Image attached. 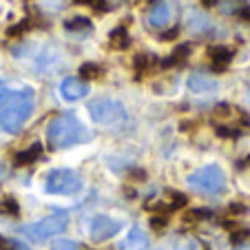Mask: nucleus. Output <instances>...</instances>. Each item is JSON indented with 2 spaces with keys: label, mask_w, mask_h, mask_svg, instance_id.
Here are the masks:
<instances>
[{
  "label": "nucleus",
  "mask_w": 250,
  "mask_h": 250,
  "mask_svg": "<svg viewBox=\"0 0 250 250\" xmlns=\"http://www.w3.org/2000/svg\"><path fill=\"white\" fill-rule=\"evenodd\" d=\"M36 93L31 86L0 82V126L7 133H18L33 113Z\"/></svg>",
  "instance_id": "obj_1"
},
{
  "label": "nucleus",
  "mask_w": 250,
  "mask_h": 250,
  "mask_svg": "<svg viewBox=\"0 0 250 250\" xmlns=\"http://www.w3.org/2000/svg\"><path fill=\"white\" fill-rule=\"evenodd\" d=\"M89 140H91V133L86 131V126L76 115H71V113L58 115L47 126V142L53 151L76 146V144H84Z\"/></svg>",
  "instance_id": "obj_2"
},
{
  "label": "nucleus",
  "mask_w": 250,
  "mask_h": 250,
  "mask_svg": "<svg viewBox=\"0 0 250 250\" xmlns=\"http://www.w3.org/2000/svg\"><path fill=\"white\" fill-rule=\"evenodd\" d=\"M91 120L104 126H122L126 122V109L124 104L118 100H109V98H95L86 104Z\"/></svg>",
  "instance_id": "obj_3"
},
{
  "label": "nucleus",
  "mask_w": 250,
  "mask_h": 250,
  "mask_svg": "<svg viewBox=\"0 0 250 250\" xmlns=\"http://www.w3.org/2000/svg\"><path fill=\"white\" fill-rule=\"evenodd\" d=\"M188 186L202 195H217L226 186V175H224V170L219 166L208 164L188 175Z\"/></svg>",
  "instance_id": "obj_4"
},
{
  "label": "nucleus",
  "mask_w": 250,
  "mask_h": 250,
  "mask_svg": "<svg viewBox=\"0 0 250 250\" xmlns=\"http://www.w3.org/2000/svg\"><path fill=\"white\" fill-rule=\"evenodd\" d=\"M66 226H69V215L58 210V212H53V215H49V217L40 219V222L22 226V235H27L29 239H33V241H44V239H49V237L62 232Z\"/></svg>",
  "instance_id": "obj_5"
},
{
  "label": "nucleus",
  "mask_w": 250,
  "mask_h": 250,
  "mask_svg": "<svg viewBox=\"0 0 250 250\" xmlns=\"http://www.w3.org/2000/svg\"><path fill=\"white\" fill-rule=\"evenodd\" d=\"M44 190L51 195H76L82 190V177L71 168H56L47 175Z\"/></svg>",
  "instance_id": "obj_6"
},
{
  "label": "nucleus",
  "mask_w": 250,
  "mask_h": 250,
  "mask_svg": "<svg viewBox=\"0 0 250 250\" xmlns=\"http://www.w3.org/2000/svg\"><path fill=\"white\" fill-rule=\"evenodd\" d=\"M120 230H122V222L109 217V215H95L89 222V237L93 241H98V244L115 237Z\"/></svg>",
  "instance_id": "obj_7"
},
{
  "label": "nucleus",
  "mask_w": 250,
  "mask_h": 250,
  "mask_svg": "<svg viewBox=\"0 0 250 250\" xmlns=\"http://www.w3.org/2000/svg\"><path fill=\"white\" fill-rule=\"evenodd\" d=\"M60 93H62V98L64 100L73 102V100L84 98V95L89 93V86H86L82 80H78V78H66V80L62 82V86H60Z\"/></svg>",
  "instance_id": "obj_8"
},
{
  "label": "nucleus",
  "mask_w": 250,
  "mask_h": 250,
  "mask_svg": "<svg viewBox=\"0 0 250 250\" xmlns=\"http://www.w3.org/2000/svg\"><path fill=\"white\" fill-rule=\"evenodd\" d=\"M122 250H148V237L140 226H133L122 241Z\"/></svg>",
  "instance_id": "obj_9"
},
{
  "label": "nucleus",
  "mask_w": 250,
  "mask_h": 250,
  "mask_svg": "<svg viewBox=\"0 0 250 250\" xmlns=\"http://www.w3.org/2000/svg\"><path fill=\"white\" fill-rule=\"evenodd\" d=\"M188 89L193 93H210L217 89V80L208 73H190L188 78Z\"/></svg>",
  "instance_id": "obj_10"
},
{
  "label": "nucleus",
  "mask_w": 250,
  "mask_h": 250,
  "mask_svg": "<svg viewBox=\"0 0 250 250\" xmlns=\"http://www.w3.org/2000/svg\"><path fill=\"white\" fill-rule=\"evenodd\" d=\"M168 20H170V7L166 5L164 0H157L155 5L151 7V14H148L151 27H166Z\"/></svg>",
  "instance_id": "obj_11"
},
{
  "label": "nucleus",
  "mask_w": 250,
  "mask_h": 250,
  "mask_svg": "<svg viewBox=\"0 0 250 250\" xmlns=\"http://www.w3.org/2000/svg\"><path fill=\"white\" fill-rule=\"evenodd\" d=\"M208 58L212 60V69L224 71L228 62L232 60V51L226 47H208Z\"/></svg>",
  "instance_id": "obj_12"
},
{
  "label": "nucleus",
  "mask_w": 250,
  "mask_h": 250,
  "mask_svg": "<svg viewBox=\"0 0 250 250\" xmlns=\"http://www.w3.org/2000/svg\"><path fill=\"white\" fill-rule=\"evenodd\" d=\"M40 155H42V144H40V142H36V144H31L29 148H24V151L16 153L14 164H16V166H29V164H33V162L38 160Z\"/></svg>",
  "instance_id": "obj_13"
},
{
  "label": "nucleus",
  "mask_w": 250,
  "mask_h": 250,
  "mask_svg": "<svg viewBox=\"0 0 250 250\" xmlns=\"http://www.w3.org/2000/svg\"><path fill=\"white\" fill-rule=\"evenodd\" d=\"M111 40V47L113 49H126L128 44H131V38H128V33H126V27H118L111 31L109 36Z\"/></svg>",
  "instance_id": "obj_14"
},
{
  "label": "nucleus",
  "mask_w": 250,
  "mask_h": 250,
  "mask_svg": "<svg viewBox=\"0 0 250 250\" xmlns=\"http://www.w3.org/2000/svg\"><path fill=\"white\" fill-rule=\"evenodd\" d=\"M188 24H190V29H193V31H197V33L210 31V20H208L206 16H202V14H195V11L190 14Z\"/></svg>",
  "instance_id": "obj_15"
},
{
  "label": "nucleus",
  "mask_w": 250,
  "mask_h": 250,
  "mask_svg": "<svg viewBox=\"0 0 250 250\" xmlns=\"http://www.w3.org/2000/svg\"><path fill=\"white\" fill-rule=\"evenodd\" d=\"M0 212H2V215H9V217H18L20 204L16 202L11 195H7V197H2V202H0Z\"/></svg>",
  "instance_id": "obj_16"
},
{
  "label": "nucleus",
  "mask_w": 250,
  "mask_h": 250,
  "mask_svg": "<svg viewBox=\"0 0 250 250\" xmlns=\"http://www.w3.org/2000/svg\"><path fill=\"white\" fill-rule=\"evenodd\" d=\"M102 73H104L102 66L93 64V62H86V64L80 66V78H84V80H100Z\"/></svg>",
  "instance_id": "obj_17"
},
{
  "label": "nucleus",
  "mask_w": 250,
  "mask_h": 250,
  "mask_svg": "<svg viewBox=\"0 0 250 250\" xmlns=\"http://www.w3.org/2000/svg\"><path fill=\"white\" fill-rule=\"evenodd\" d=\"M66 31H89L93 24H91L89 18H82V16H78V18H71L64 22Z\"/></svg>",
  "instance_id": "obj_18"
},
{
  "label": "nucleus",
  "mask_w": 250,
  "mask_h": 250,
  "mask_svg": "<svg viewBox=\"0 0 250 250\" xmlns=\"http://www.w3.org/2000/svg\"><path fill=\"white\" fill-rule=\"evenodd\" d=\"M166 226H168V212H164V215L160 212V215H153L151 217V228L155 232H162Z\"/></svg>",
  "instance_id": "obj_19"
},
{
  "label": "nucleus",
  "mask_w": 250,
  "mask_h": 250,
  "mask_svg": "<svg viewBox=\"0 0 250 250\" xmlns=\"http://www.w3.org/2000/svg\"><path fill=\"white\" fill-rule=\"evenodd\" d=\"M186 204H188V197H186L184 193H170V206H168V210H180V208H184Z\"/></svg>",
  "instance_id": "obj_20"
},
{
  "label": "nucleus",
  "mask_w": 250,
  "mask_h": 250,
  "mask_svg": "<svg viewBox=\"0 0 250 250\" xmlns=\"http://www.w3.org/2000/svg\"><path fill=\"white\" fill-rule=\"evenodd\" d=\"M241 9V0H222L219 2V11L222 14H235Z\"/></svg>",
  "instance_id": "obj_21"
},
{
  "label": "nucleus",
  "mask_w": 250,
  "mask_h": 250,
  "mask_svg": "<svg viewBox=\"0 0 250 250\" xmlns=\"http://www.w3.org/2000/svg\"><path fill=\"white\" fill-rule=\"evenodd\" d=\"M51 250H80V246L73 239H56V244L51 246Z\"/></svg>",
  "instance_id": "obj_22"
},
{
  "label": "nucleus",
  "mask_w": 250,
  "mask_h": 250,
  "mask_svg": "<svg viewBox=\"0 0 250 250\" xmlns=\"http://www.w3.org/2000/svg\"><path fill=\"white\" fill-rule=\"evenodd\" d=\"M215 133L224 140H232V137H239V128H230V126H215Z\"/></svg>",
  "instance_id": "obj_23"
},
{
  "label": "nucleus",
  "mask_w": 250,
  "mask_h": 250,
  "mask_svg": "<svg viewBox=\"0 0 250 250\" xmlns=\"http://www.w3.org/2000/svg\"><path fill=\"white\" fill-rule=\"evenodd\" d=\"M29 29V20H22V22H18V24H11L9 29H7V36H20V33H24Z\"/></svg>",
  "instance_id": "obj_24"
},
{
  "label": "nucleus",
  "mask_w": 250,
  "mask_h": 250,
  "mask_svg": "<svg viewBox=\"0 0 250 250\" xmlns=\"http://www.w3.org/2000/svg\"><path fill=\"white\" fill-rule=\"evenodd\" d=\"M204 217H210V212L208 210H188L184 215L186 222H199V219H204Z\"/></svg>",
  "instance_id": "obj_25"
},
{
  "label": "nucleus",
  "mask_w": 250,
  "mask_h": 250,
  "mask_svg": "<svg viewBox=\"0 0 250 250\" xmlns=\"http://www.w3.org/2000/svg\"><path fill=\"white\" fill-rule=\"evenodd\" d=\"M188 56H190V44H180L170 58H173V60H186Z\"/></svg>",
  "instance_id": "obj_26"
},
{
  "label": "nucleus",
  "mask_w": 250,
  "mask_h": 250,
  "mask_svg": "<svg viewBox=\"0 0 250 250\" xmlns=\"http://www.w3.org/2000/svg\"><path fill=\"white\" fill-rule=\"evenodd\" d=\"M230 113H232L230 104H217V106H215V115H217V118H228Z\"/></svg>",
  "instance_id": "obj_27"
},
{
  "label": "nucleus",
  "mask_w": 250,
  "mask_h": 250,
  "mask_svg": "<svg viewBox=\"0 0 250 250\" xmlns=\"http://www.w3.org/2000/svg\"><path fill=\"white\" fill-rule=\"evenodd\" d=\"M148 62H151V60H148L146 56H142V53H140V56H135V71H137V76L142 73V69H146Z\"/></svg>",
  "instance_id": "obj_28"
},
{
  "label": "nucleus",
  "mask_w": 250,
  "mask_h": 250,
  "mask_svg": "<svg viewBox=\"0 0 250 250\" xmlns=\"http://www.w3.org/2000/svg\"><path fill=\"white\" fill-rule=\"evenodd\" d=\"M175 250H197V241H193V239L180 241V244L175 246Z\"/></svg>",
  "instance_id": "obj_29"
},
{
  "label": "nucleus",
  "mask_w": 250,
  "mask_h": 250,
  "mask_svg": "<svg viewBox=\"0 0 250 250\" xmlns=\"http://www.w3.org/2000/svg\"><path fill=\"white\" fill-rule=\"evenodd\" d=\"M177 36H180V27H173V29H168V31H162L160 38L162 40H175Z\"/></svg>",
  "instance_id": "obj_30"
},
{
  "label": "nucleus",
  "mask_w": 250,
  "mask_h": 250,
  "mask_svg": "<svg viewBox=\"0 0 250 250\" xmlns=\"http://www.w3.org/2000/svg\"><path fill=\"white\" fill-rule=\"evenodd\" d=\"M131 180H135V182H142V180H146V170H142V168H135V170H131V175H128Z\"/></svg>",
  "instance_id": "obj_31"
},
{
  "label": "nucleus",
  "mask_w": 250,
  "mask_h": 250,
  "mask_svg": "<svg viewBox=\"0 0 250 250\" xmlns=\"http://www.w3.org/2000/svg\"><path fill=\"white\" fill-rule=\"evenodd\" d=\"M228 210H230V215H241V212H246V206L244 204H232Z\"/></svg>",
  "instance_id": "obj_32"
},
{
  "label": "nucleus",
  "mask_w": 250,
  "mask_h": 250,
  "mask_svg": "<svg viewBox=\"0 0 250 250\" xmlns=\"http://www.w3.org/2000/svg\"><path fill=\"white\" fill-rule=\"evenodd\" d=\"M9 248L11 250H29L27 244H20V241H9Z\"/></svg>",
  "instance_id": "obj_33"
},
{
  "label": "nucleus",
  "mask_w": 250,
  "mask_h": 250,
  "mask_svg": "<svg viewBox=\"0 0 250 250\" xmlns=\"http://www.w3.org/2000/svg\"><path fill=\"white\" fill-rule=\"evenodd\" d=\"M91 2H93V5H95V9H98V11L109 9V7H106V0H91Z\"/></svg>",
  "instance_id": "obj_34"
},
{
  "label": "nucleus",
  "mask_w": 250,
  "mask_h": 250,
  "mask_svg": "<svg viewBox=\"0 0 250 250\" xmlns=\"http://www.w3.org/2000/svg\"><path fill=\"white\" fill-rule=\"evenodd\" d=\"M239 16H241L244 20H248V22H250V7H241V9H239Z\"/></svg>",
  "instance_id": "obj_35"
},
{
  "label": "nucleus",
  "mask_w": 250,
  "mask_h": 250,
  "mask_svg": "<svg viewBox=\"0 0 250 250\" xmlns=\"http://www.w3.org/2000/svg\"><path fill=\"white\" fill-rule=\"evenodd\" d=\"M195 126H197V122H182L180 124L182 131H188V128H195Z\"/></svg>",
  "instance_id": "obj_36"
},
{
  "label": "nucleus",
  "mask_w": 250,
  "mask_h": 250,
  "mask_svg": "<svg viewBox=\"0 0 250 250\" xmlns=\"http://www.w3.org/2000/svg\"><path fill=\"white\" fill-rule=\"evenodd\" d=\"M246 237V232H235V235H230V241H235V244H239L241 239Z\"/></svg>",
  "instance_id": "obj_37"
},
{
  "label": "nucleus",
  "mask_w": 250,
  "mask_h": 250,
  "mask_svg": "<svg viewBox=\"0 0 250 250\" xmlns=\"http://www.w3.org/2000/svg\"><path fill=\"white\" fill-rule=\"evenodd\" d=\"M0 250H11V248H9V241H5V239L0 241Z\"/></svg>",
  "instance_id": "obj_38"
},
{
  "label": "nucleus",
  "mask_w": 250,
  "mask_h": 250,
  "mask_svg": "<svg viewBox=\"0 0 250 250\" xmlns=\"http://www.w3.org/2000/svg\"><path fill=\"white\" fill-rule=\"evenodd\" d=\"M202 5H206V7H210V5H215V0H202Z\"/></svg>",
  "instance_id": "obj_39"
},
{
  "label": "nucleus",
  "mask_w": 250,
  "mask_h": 250,
  "mask_svg": "<svg viewBox=\"0 0 250 250\" xmlns=\"http://www.w3.org/2000/svg\"><path fill=\"white\" fill-rule=\"evenodd\" d=\"M235 250H250V246H239V248H235Z\"/></svg>",
  "instance_id": "obj_40"
},
{
  "label": "nucleus",
  "mask_w": 250,
  "mask_h": 250,
  "mask_svg": "<svg viewBox=\"0 0 250 250\" xmlns=\"http://www.w3.org/2000/svg\"><path fill=\"white\" fill-rule=\"evenodd\" d=\"M2 175H5V168H2V164H0V177H2Z\"/></svg>",
  "instance_id": "obj_41"
},
{
  "label": "nucleus",
  "mask_w": 250,
  "mask_h": 250,
  "mask_svg": "<svg viewBox=\"0 0 250 250\" xmlns=\"http://www.w3.org/2000/svg\"><path fill=\"white\" fill-rule=\"evenodd\" d=\"M76 2H80V5H84V2H91V0H76Z\"/></svg>",
  "instance_id": "obj_42"
},
{
  "label": "nucleus",
  "mask_w": 250,
  "mask_h": 250,
  "mask_svg": "<svg viewBox=\"0 0 250 250\" xmlns=\"http://www.w3.org/2000/svg\"><path fill=\"white\" fill-rule=\"evenodd\" d=\"M246 164H248V166H250V155H248V157H246Z\"/></svg>",
  "instance_id": "obj_43"
},
{
  "label": "nucleus",
  "mask_w": 250,
  "mask_h": 250,
  "mask_svg": "<svg viewBox=\"0 0 250 250\" xmlns=\"http://www.w3.org/2000/svg\"><path fill=\"white\" fill-rule=\"evenodd\" d=\"M248 102H250V89H248Z\"/></svg>",
  "instance_id": "obj_44"
},
{
  "label": "nucleus",
  "mask_w": 250,
  "mask_h": 250,
  "mask_svg": "<svg viewBox=\"0 0 250 250\" xmlns=\"http://www.w3.org/2000/svg\"><path fill=\"white\" fill-rule=\"evenodd\" d=\"M148 2H153V0H148Z\"/></svg>",
  "instance_id": "obj_45"
}]
</instances>
